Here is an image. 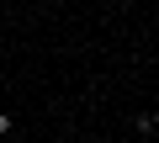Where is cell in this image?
<instances>
[{"label":"cell","mask_w":159,"mask_h":143,"mask_svg":"<svg viewBox=\"0 0 159 143\" xmlns=\"http://www.w3.org/2000/svg\"><path fill=\"white\" fill-rule=\"evenodd\" d=\"M138 132H159V106H154L148 117H138Z\"/></svg>","instance_id":"1"},{"label":"cell","mask_w":159,"mask_h":143,"mask_svg":"<svg viewBox=\"0 0 159 143\" xmlns=\"http://www.w3.org/2000/svg\"><path fill=\"white\" fill-rule=\"evenodd\" d=\"M16 132V122H11V111H0V138H11Z\"/></svg>","instance_id":"2"}]
</instances>
